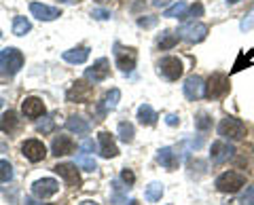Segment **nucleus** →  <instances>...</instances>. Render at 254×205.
Segmentation results:
<instances>
[{
    "mask_svg": "<svg viewBox=\"0 0 254 205\" xmlns=\"http://www.w3.org/2000/svg\"><path fill=\"white\" fill-rule=\"evenodd\" d=\"M0 38H2V30H0Z\"/></svg>",
    "mask_w": 254,
    "mask_h": 205,
    "instance_id": "obj_50",
    "label": "nucleus"
},
{
    "mask_svg": "<svg viewBox=\"0 0 254 205\" xmlns=\"http://www.w3.org/2000/svg\"><path fill=\"white\" fill-rule=\"evenodd\" d=\"M98 140H100V154L104 156V159H115V156L119 154V148L115 144L113 136H110L108 131H102L98 136Z\"/></svg>",
    "mask_w": 254,
    "mask_h": 205,
    "instance_id": "obj_18",
    "label": "nucleus"
},
{
    "mask_svg": "<svg viewBox=\"0 0 254 205\" xmlns=\"http://www.w3.org/2000/svg\"><path fill=\"white\" fill-rule=\"evenodd\" d=\"M53 205H58V203H53Z\"/></svg>",
    "mask_w": 254,
    "mask_h": 205,
    "instance_id": "obj_52",
    "label": "nucleus"
},
{
    "mask_svg": "<svg viewBox=\"0 0 254 205\" xmlns=\"http://www.w3.org/2000/svg\"><path fill=\"white\" fill-rule=\"evenodd\" d=\"M176 45H178V36L174 32H170V30H163V32L159 34V38H157V47L161 51H170Z\"/></svg>",
    "mask_w": 254,
    "mask_h": 205,
    "instance_id": "obj_24",
    "label": "nucleus"
},
{
    "mask_svg": "<svg viewBox=\"0 0 254 205\" xmlns=\"http://www.w3.org/2000/svg\"><path fill=\"white\" fill-rule=\"evenodd\" d=\"M127 205H140L138 201H127Z\"/></svg>",
    "mask_w": 254,
    "mask_h": 205,
    "instance_id": "obj_47",
    "label": "nucleus"
},
{
    "mask_svg": "<svg viewBox=\"0 0 254 205\" xmlns=\"http://www.w3.org/2000/svg\"><path fill=\"white\" fill-rule=\"evenodd\" d=\"M51 151H53L55 156L70 154L74 151V142H72V138H68V136H58L53 140V144H51Z\"/></svg>",
    "mask_w": 254,
    "mask_h": 205,
    "instance_id": "obj_21",
    "label": "nucleus"
},
{
    "mask_svg": "<svg viewBox=\"0 0 254 205\" xmlns=\"http://www.w3.org/2000/svg\"><path fill=\"white\" fill-rule=\"evenodd\" d=\"M91 17L98 19V21H106V19H110V11L108 9H93L91 11Z\"/></svg>",
    "mask_w": 254,
    "mask_h": 205,
    "instance_id": "obj_39",
    "label": "nucleus"
},
{
    "mask_svg": "<svg viewBox=\"0 0 254 205\" xmlns=\"http://www.w3.org/2000/svg\"><path fill=\"white\" fill-rule=\"evenodd\" d=\"M252 26H254V13H250L248 17H244V19H242L240 30H242V32H248V30H252Z\"/></svg>",
    "mask_w": 254,
    "mask_h": 205,
    "instance_id": "obj_40",
    "label": "nucleus"
},
{
    "mask_svg": "<svg viewBox=\"0 0 254 205\" xmlns=\"http://www.w3.org/2000/svg\"><path fill=\"white\" fill-rule=\"evenodd\" d=\"M242 205H254V186L250 188H246V193L242 195V199H240Z\"/></svg>",
    "mask_w": 254,
    "mask_h": 205,
    "instance_id": "obj_38",
    "label": "nucleus"
},
{
    "mask_svg": "<svg viewBox=\"0 0 254 205\" xmlns=\"http://www.w3.org/2000/svg\"><path fill=\"white\" fill-rule=\"evenodd\" d=\"M182 91H185V98L190 100V102H195V100H199L203 96V91H205V83H203V78L201 76H189L185 85H182Z\"/></svg>",
    "mask_w": 254,
    "mask_h": 205,
    "instance_id": "obj_14",
    "label": "nucleus"
},
{
    "mask_svg": "<svg viewBox=\"0 0 254 205\" xmlns=\"http://www.w3.org/2000/svg\"><path fill=\"white\" fill-rule=\"evenodd\" d=\"M66 129L68 131H72V133H89V129H91V123L89 121H85L83 116H70V119L66 121Z\"/></svg>",
    "mask_w": 254,
    "mask_h": 205,
    "instance_id": "obj_22",
    "label": "nucleus"
},
{
    "mask_svg": "<svg viewBox=\"0 0 254 205\" xmlns=\"http://www.w3.org/2000/svg\"><path fill=\"white\" fill-rule=\"evenodd\" d=\"M108 74H110V61L106 57H100L98 61H93L91 68L85 70V78L89 83H102V81H106Z\"/></svg>",
    "mask_w": 254,
    "mask_h": 205,
    "instance_id": "obj_9",
    "label": "nucleus"
},
{
    "mask_svg": "<svg viewBox=\"0 0 254 205\" xmlns=\"http://www.w3.org/2000/svg\"><path fill=\"white\" fill-rule=\"evenodd\" d=\"M87 57H89V47H74V49H68L62 53V59L68 61V64H85Z\"/></svg>",
    "mask_w": 254,
    "mask_h": 205,
    "instance_id": "obj_19",
    "label": "nucleus"
},
{
    "mask_svg": "<svg viewBox=\"0 0 254 205\" xmlns=\"http://www.w3.org/2000/svg\"><path fill=\"white\" fill-rule=\"evenodd\" d=\"M55 173H60V176L64 178V182H66L68 186L72 188H78L81 186V176H78V169H76V163H58L53 167Z\"/></svg>",
    "mask_w": 254,
    "mask_h": 205,
    "instance_id": "obj_13",
    "label": "nucleus"
},
{
    "mask_svg": "<svg viewBox=\"0 0 254 205\" xmlns=\"http://www.w3.org/2000/svg\"><path fill=\"white\" fill-rule=\"evenodd\" d=\"M235 2H240V0H227V4H235Z\"/></svg>",
    "mask_w": 254,
    "mask_h": 205,
    "instance_id": "obj_46",
    "label": "nucleus"
},
{
    "mask_svg": "<svg viewBox=\"0 0 254 205\" xmlns=\"http://www.w3.org/2000/svg\"><path fill=\"white\" fill-rule=\"evenodd\" d=\"M74 163H76V165H78V167H81L83 171H95V169H98V163H95V159H93L91 154H87V153L78 154Z\"/></svg>",
    "mask_w": 254,
    "mask_h": 205,
    "instance_id": "obj_30",
    "label": "nucleus"
},
{
    "mask_svg": "<svg viewBox=\"0 0 254 205\" xmlns=\"http://www.w3.org/2000/svg\"><path fill=\"white\" fill-rule=\"evenodd\" d=\"M23 68V53L15 47L0 51V76H15Z\"/></svg>",
    "mask_w": 254,
    "mask_h": 205,
    "instance_id": "obj_1",
    "label": "nucleus"
},
{
    "mask_svg": "<svg viewBox=\"0 0 254 205\" xmlns=\"http://www.w3.org/2000/svg\"><path fill=\"white\" fill-rule=\"evenodd\" d=\"M187 9H189V6H187V2H185V0H176V2H174L172 6H168V9H165L163 11V17H182V15H185L187 13Z\"/></svg>",
    "mask_w": 254,
    "mask_h": 205,
    "instance_id": "obj_28",
    "label": "nucleus"
},
{
    "mask_svg": "<svg viewBox=\"0 0 254 205\" xmlns=\"http://www.w3.org/2000/svg\"><path fill=\"white\" fill-rule=\"evenodd\" d=\"M235 154V148L229 144V142L225 140H218V142H214L212 148H210V161L214 165H222V163H227L231 156Z\"/></svg>",
    "mask_w": 254,
    "mask_h": 205,
    "instance_id": "obj_8",
    "label": "nucleus"
},
{
    "mask_svg": "<svg viewBox=\"0 0 254 205\" xmlns=\"http://www.w3.org/2000/svg\"><path fill=\"white\" fill-rule=\"evenodd\" d=\"M119 138H121V142H125V144H131L133 142V136H136V131H133V125L131 123H127V121H121L119 123Z\"/></svg>",
    "mask_w": 254,
    "mask_h": 205,
    "instance_id": "obj_27",
    "label": "nucleus"
},
{
    "mask_svg": "<svg viewBox=\"0 0 254 205\" xmlns=\"http://www.w3.org/2000/svg\"><path fill=\"white\" fill-rule=\"evenodd\" d=\"M0 106H2V100H0Z\"/></svg>",
    "mask_w": 254,
    "mask_h": 205,
    "instance_id": "obj_51",
    "label": "nucleus"
},
{
    "mask_svg": "<svg viewBox=\"0 0 254 205\" xmlns=\"http://www.w3.org/2000/svg\"><path fill=\"white\" fill-rule=\"evenodd\" d=\"M157 163L161 165V167L174 171V169H178L180 159H178V154L174 153L172 148L165 146V148H159V151H157Z\"/></svg>",
    "mask_w": 254,
    "mask_h": 205,
    "instance_id": "obj_17",
    "label": "nucleus"
},
{
    "mask_svg": "<svg viewBox=\"0 0 254 205\" xmlns=\"http://www.w3.org/2000/svg\"><path fill=\"white\" fill-rule=\"evenodd\" d=\"M121 182L125 184V186H131L133 182H136V176H133V171L131 169H121Z\"/></svg>",
    "mask_w": 254,
    "mask_h": 205,
    "instance_id": "obj_36",
    "label": "nucleus"
},
{
    "mask_svg": "<svg viewBox=\"0 0 254 205\" xmlns=\"http://www.w3.org/2000/svg\"><path fill=\"white\" fill-rule=\"evenodd\" d=\"M115 61H117V68L127 74L136 68L138 53L133 47H123L121 43H115Z\"/></svg>",
    "mask_w": 254,
    "mask_h": 205,
    "instance_id": "obj_5",
    "label": "nucleus"
},
{
    "mask_svg": "<svg viewBox=\"0 0 254 205\" xmlns=\"http://www.w3.org/2000/svg\"><path fill=\"white\" fill-rule=\"evenodd\" d=\"M23 203H26V205H43V203L38 201V199H32V197H28V199L23 201Z\"/></svg>",
    "mask_w": 254,
    "mask_h": 205,
    "instance_id": "obj_43",
    "label": "nucleus"
},
{
    "mask_svg": "<svg viewBox=\"0 0 254 205\" xmlns=\"http://www.w3.org/2000/svg\"><path fill=\"white\" fill-rule=\"evenodd\" d=\"M110 186H113V191H115L113 201L119 205V203H121V201L125 199V191H127L129 186H121V182H119V180H113V182H110Z\"/></svg>",
    "mask_w": 254,
    "mask_h": 205,
    "instance_id": "obj_34",
    "label": "nucleus"
},
{
    "mask_svg": "<svg viewBox=\"0 0 254 205\" xmlns=\"http://www.w3.org/2000/svg\"><path fill=\"white\" fill-rule=\"evenodd\" d=\"M58 191H60V182L53 178H41L32 184V195L38 197V199H49Z\"/></svg>",
    "mask_w": 254,
    "mask_h": 205,
    "instance_id": "obj_10",
    "label": "nucleus"
},
{
    "mask_svg": "<svg viewBox=\"0 0 254 205\" xmlns=\"http://www.w3.org/2000/svg\"><path fill=\"white\" fill-rule=\"evenodd\" d=\"M36 129L41 133H51L53 131V119H43L41 123H36Z\"/></svg>",
    "mask_w": 254,
    "mask_h": 205,
    "instance_id": "obj_37",
    "label": "nucleus"
},
{
    "mask_svg": "<svg viewBox=\"0 0 254 205\" xmlns=\"http://www.w3.org/2000/svg\"><path fill=\"white\" fill-rule=\"evenodd\" d=\"M78 205H98V203H93V201H83V203H78Z\"/></svg>",
    "mask_w": 254,
    "mask_h": 205,
    "instance_id": "obj_45",
    "label": "nucleus"
},
{
    "mask_svg": "<svg viewBox=\"0 0 254 205\" xmlns=\"http://www.w3.org/2000/svg\"><path fill=\"white\" fill-rule=\"evenodd\" d=\"M17 125H19V119H17V112H15V110H6V112L0 116V131L11 133V131L17 129Z\"/></svg>",
    "mask_w": 254,
    "mask_h": 205,
    "instance_id": "obj_23",
    "label": "nucleus"
},
{
    "mask_svg": "<svg viewBox=\"0 0 254 205\" xmlns=\"http://www.w3.org/2000/svg\"><path fill=\"white\" fill-rule=\"evenodd\" d=\"M195 127L199 131H208L212 127V116L208 112H199L195 116Z\"/></svg>",
    "mask_w": 254,
    "mask_h": 205,
    "instance_id": "obj_32",
    "label": "nucleus"
},
{
    "mask_svg": "<svg viewBox=\"0 0 254 205\" xmlns=\"http://www.w3.org/2000/svg\"><path fill=\"white\" fill-rule=\"evenodd\" d=\"M163 184L161 182H150L148 186H146V193H144V197H146V201L148 203H155V201H159L161 199V195H163Z\"/></svg>",
    "mask_w": 254,
    "mask_h": 205,
    "instance_id": "obj_29",
    "label": "nucleus"
},
{
    "mask_svg": "<svg viewBox=\"0 0 254 205\" xmlns=\"http://www.w3.org/2000/svg\"><path fill=\"white\" fill-rule=\"evenodd\" d=\"M119 100H121V91H119V89H110L106 96L102 98L100 106H98L100 116H104L106 112H110V110H115V108L119 106Z\"/></svg>",
    "mask_w": 254,
    "mask_h": 205,
    "instance_id": "obj_20",
    "label": "nucleus"
},
{
    "mask_svg": "<svg viewBox=\"0 0 254 205\" xmlns=\"http://www.w3.org/2000/svg\"><path fill=\"white\" fill-rule=\"evenodd\" d=\"M21 110L28 119H38L45 114V102L41 98H26L21 104Z\"/></svg>",
    "mask_w": 254,
    "mask_h": 205,
    "instance_id": "obj_16",
    "label": "nucleus"
},
{
    "mask_svg": "<svg viewBox=\"0 0 254 205\" xmlns=\"http://www.w3.org/2000/svg\"><path fill=\"white\" fill-rule=\"evenodd\" d=\"M81 151H83V153H87V154H91V153L95 151V144H93V140H91V138L81 140Z\"/></svg>",
    "mask_w": 254,
    "mask_h": 205,
    "instance_id": "obj_41",
    "label": "nucleus"
},
{
    "mask_svg": "<svg viewBox=\"0 0 254 205\" xmlns=\"http://www.w3.org/2000/svg\"><path fill=\"white\" fill-rule=\"evenodd\" d=\"M182 61L178 57H174V55H168V57H163L161 61H159L157 66V72L161 74L165 81H178V78L182 76Z\"/></svg>",
    "mask_w": 254,
    "mask_h": 205,
    "instance_id": "obj_7",
    "label": "nucleus"
},
{
    "mask_svg": "<svg viewBox=\"0 0 254 205\" xmlns=\"http://www.w3.org/2000/svg\"><path fill=\"white\" fill-rule=\"evenodd\" d=\"M168 2H170V0H153L155 6H163V4H168Z\"/></svg>",
    "mask_w": 254,
    "mask_h": 205,
    "instance_id": "obj_44",
    "label": "nucleus"
},
{
    "mask_svg": "<svg viewBox=\"0 0 254 205\" xmlns=\"http://www.w3.org/2000/svg\"><path fill=\"white\" fill-rule=\"evenodd\" d=\"M93 96V89L91 85H87L83 81H76L72 83V87L66 91V100L68 102H76V104H85V102H89Z\"/></svg>",
    "mask_w": 254,
    "mask_h": 205,
    "instance_id": "obj_11",
    "label": "nucleus"
},
{
    "mask_svg": "<svg viewBox=\"0 0 254 205\" xmlns=\"http://www.w3.org/2000/svg\"><path fill=\"white\" fill-rule=\"evenodd\" d=\"M30 30H32V23H30L28 17H23V15H17V17L13 19V34H15V36H26Z\"/></svg>",
    "mask_w": 254,
    "mask_h": 205,
    "instance_id": "obj_26",
    "label": "nucleus"
},
{
    "mask_svg": "<svg viewBox=\"0 0 254 205\" xmlns=\"http://www.w3.org/2000/svg\"><path fill=\"white\" fill-rule=\"evenodd\" d=\"M98 2H113V0H98Z\"/></svg>",
    "mask_w": 254,
    "mask_h": 205,
    "instance_id": "obj_49",
    "label": "nucleus"
},
{
    "mask_svg": "<svg viewBox=\"0 0 254 205\" xmlns=\"http://www.w3.org/2000/svg\"><path fill=\"white\" fill-rule=\"evenodd\" d=\"M246 123L237 116H225L218 125V136L222 140H231V142H237V140H244L246 138Z\"/></svg>",
    "mask_w": 254,
    "mask_h": 205,
    "instance_id": "obj_3",
    "label": "nucleus"
},
{
    "mask_svg": "<svg viewBox=\"0 0 254 205\" xmlns=\"http://www.w3.org/2000/svg\"><path fill=\"white\" fill-rule=\"evenodd\" d=\"M208 32H210V28L205 26V23H201V21H193V23H187V26H182V28L178 30V36L182 38V41H187V43H190V45H195V43L205 41Z\"/></svg>",
    "mask_w": 254,
    "mask_h": 205,
    "instance_id": "obj_6",
    "label": "nucleus"
},
{
    "mask_svg": "<svg viewBox=\"0 0 254 205\" xmlns=\"http://www.w3.org/2000/svg\"><path fill=\"white\" fill-rule=\"evenodd\" d=\"M199 17H203V4H201V2H193L180 19H193V21H197Z\"/></svg>",
    "mask_w": 254,
    "mask_h": 205,
    "instance_id": "obj_31",
    "label": "nucleus"
},
{
    "mask_svg": "<svg viewBox=\"0 0 254 205\" xmlns=\"http://www.w3.org/2000/svg\"><path fill=\"white\" fill-rule=\"evenodd\" d=\"M0 180L2 182H11L13 180V165L6 159H0Z\"/></svg>",
    "mask_w": 254,
    "mask_h": 205,
    "instance_id": "obj_33",
    "label": "nucleus"
},
{
    "mask_svg": "<svg viewBox=\"0 0 254 205\" xmlns=\"http://www.w3.org/2000/svg\"><path fill=\"white\" fill-rule=\"evenodd\" d=\"M157 112L153 110V106H148V104H142L140 108H138V121L142 123V125H146V127H150V125H155L157 123Z\"/></svg>",
    "mask_w": 254,
    "mask_h": 205,
    "instance_id": "obj_25",
    "label": "nucleus"
},
{
    "mask_svg": "<svg viewBox=\"0 0 254 205\" xmlns=\"http://www.w3.org/2000/svg\"><path fill=\"white\" fill-rule=\"evenodd\" d=\"M157 17H153V15H142V17L138 19V26L140 28H144V30H148V28H155L157 26Z\"/></svg>",
    "mask_w": 254,
    "mask_h": 205,
    "instance_id": "obj_35",
    "label": "nucleus"
},
{
    "mask_svg": "<svg viewBox=\"0 0 254 205\" xmlns=\"http://www.w3.org/2000/svg\"><path fill=\"white\" fill-rule=\"evenodd\" d=\"M21 153H23V156H26L28 161L38 163V161H43L47 156V148H45V144L41 140H26L21 144Z\"/></svg>",
    "mask_w": 254,
    "mask_h": 205,
    "instance_id": "obj_12",
    "label": "nucleus"
},
{
    "mask_svg": "<svg viewBox=\"0 0 254 205\" xmlns=\"http://www.w3.org/2000/svg\"><path fill=\"white\" fill-rule=\"evenodd\" d=\"M244 184H246V176L240 173V171H222L220 176L214 180L216 191L218 193H229V195L240 193L244 188Z\"/></svg>",
    "mask_w": 254,
    "mask_h": 205,
    "instance_id": "obj_2",
    "label": "nucleus"
},
{
    "mask_svg": "<svg viewBox=\"0 0 254 205\" xmlns=\"http://www.w3.org/2000/svg\"><path fill=\"white\" fill-rule=\"evenodd\" d=\"M30 13L41 21H53L62 15V11L58 6H49V4H43V2H30Z\"/></svg>",
    "mask_w": 254,
    "mask_h": 205,
    "instance_id": "obj_15",
    "label": "nucleus"
},
{
    "mask_svg": "<svg viewBox=\"0 0 254 205\" xmlns=\"http://www.w3.org/2000/svg\"><path fill=\"white\" fill-rule=\"evenodd\" d=\"M165 123L170 125V127H176V125L180 123V119H178V114H168L165 116Z\"/></svg>",
    "mask_w": 254,
    "mask_h": 205,
    "instance_id": "obj_42",
    "label": "nucleus"
},
{
    "mask_svg": "<svg viewBox=\"0 0 254 205\" xmlns=\"http://www.w3.org/2000/svg\"><path fill=\"white\" fill-rule=\"evenodd\" d=\"M229 89H231V85H229V76L222 74V72H214L208 78V83H205L203 96L208 98V100H218L222 96H227Z\"/></svg>",
    "mask_w": 254,
    "mask_h": 205,
    "instance_id": "obj_4",
    "label": "nucleus"
},
{
    "mask_svg": "<svg viewBox=\"0 0 254 205\" xmlns=\"http://www.w3.org/2000/svg\"><path fill=\"white\" fill-rule=\"evenodd\" d=\"M60 2H66L68 4V2H74V0H60Z\"/></svg>",
    "mask_w": 254,
    "mask_h": 205,
    "instance_id": "obj_48",
    "label": "nucleus"
}]
</instances>
